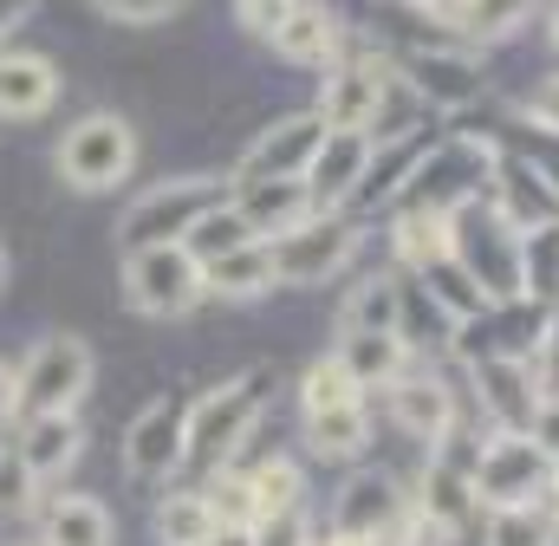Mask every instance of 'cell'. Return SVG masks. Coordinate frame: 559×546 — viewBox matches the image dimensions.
I'll return each mask as SVG.
<instances>
[{"label":"cell","mask_w":559,"mask_h":546,"mask_svg":"<svg viewBox=\"0 0 559 546\" xmlns=\"http://www.w3.org/2000/svg\"><path fill=\"white\" fill-rule=\"evenodd\" d=\"M286 7H293V0H241V26L267 39V33H274L280 20H286Z\"/></svg>","instance_id":"b9f144b4"},{"label":"cell","mask_w":559,"mask_h":546,"mask_svg":"<svg viewBox=\"0 0 559 546\" xmlns=\"http://www.w3.org/2000/svg\"><path fill=\"white\" fill-rule=\"evenodd\" d=\"M202 546H254V527H215Z\"/></svg>","instance_id":"f6af8a7d"},{"label":"cell","mask_w":559,"mask_h":546,"mask_svg":"<svg viewBox=\"0 0 559 546\" xmlns=\"http://www.w3.org/2000/svg\"><path fill=\"white\" fill-rule=\"evenodd\" d=\"M475 397L488 410V423L495 429H514V436H527V423H534V410H540V378H534V358H521V352H495V358H475Z\"/></svg>","instance_id":"30bf717a"},{"label":"cell","mask_w":559,"mask_h":546,"mask_svg":"<svg viewBox=\"0 0 559 546\" xmlns=\"http://www.w3.org/2000/svg\"><path fill=\"white\" fill-rule=\"evenodd\" d=\"M235 195V176H169V182H156V189H143L138 202L124 209V222H118V241H124V254L131 248H163V241H182L209 209H222Z\"/></svg>","instance_id":"3957f363"},{"label":"cell","mask_w":559,"mask_h":546,"mask_svg":"<svg viewBox=\"0 0 559 546\" xmlns=\"http://www.w3.org/2000/svg\"><path fill=\"white\" fill-rule=\"evenodd\" d=\"M521 299L527 306H559V222L521 235Z\"/></svg>","instance_id":"484cf974"},{"label":"cell","mask_w":559,"mask_h":546,"mask_svg":"<svg viewBox=\"0 0 559 546\" xmlns=\"http://www.w3.org/2000/svg\"><path fill=\"white\" fill-rule=\"evenodd\" d=\"M488 202L527 235V228H547V222H559V189L527 163V156H488Z\"/></svg>","instance_id":"5bb4252c"},{"label":"cell","mask_w":559,"mask_h":546,"mask_svg":"<svg viewBox=\"0 0 559 546\" xmlns=\"http://www.w3.org/2000/svg\"><path fill=\"white\" fill-rule=\"evenodd\" d=\"M261 404H267V371H241L228 384H215L202 404L189 410V442H182V468L195 475H215L235 462V449L248 442V429L261 423Z\"/></svg>","instance_id":"7a4b0ae2"},{"label":"cell","mask_w":559,"mask_h":546,"mask_svg":"<svg viewBox=\"0 0 559 546\" xmlns=\"http://www.w3.org/2000/svg\"><path fill=\"white\" fill-rule=\"evenodd\" d=\"M0 286H7V248H0Z\"/></svg>","instance_id":"681fc988"},{"label":"cell","mask_w":559,"mask_h":546,"mask_svg":"<svg viewBox=\"0 0 559 546\" xmlns=\"http://www.w3.org/2000/svg\"><path fill=\"white\" fill-rule=\"evenodd\" d=\"M371 131H325L319 143V156L306 163V202L312 209H345L352 195H358V182H365V169H371Z\"/></svg>","instance_id":"4fadbf2b"},{"label":"cell","mask_w":559,"mask_h":546,"mask_svg":"<svg viewBox=\"0 0 559 546\" xmlns=\"http://www.w3.org/2000/svg\"><path fill=\"white\" fill-rule=\"evenodd\" d=\"M306 442L319 449V455H358L365 442H371V404H338V410H319V416H306Z\"/></svg>","instance_id":"4316f807"},{"label":"cell","mask_w":559,"mask_h":546,"mask_svg":"<svg viewBox=\"0 0 559 546\" xmlns=\"http://www.w3.org/2000/svg\"><path fill=\"white\" fill-rule=\"evenodd\" d=\"M384 105H391V66L384 59H345L325 72V92H319L325 131H378Z\"/></svg>","instance_id":"9c48e42d"},{"label":"cell","mask_w":559,"mask_h":546,"mask_svg":"<svg viewBox=\"0 0 559 546\" xmlns=\"http://www.w3.org/2000/svg\"><path fill=\"white\" fill-rule=\"evenodd\" d=\"M124 299L143 319H182L209 299L202 286V261L182 248V241H163V248H131L124 254Z\"/></svg>","instance_id":"5b68a950"},{"label":"cell","mask_w":559,"mask_h":546,"mask_svg":"<svg viewBox=\"0 0 559 546\" xmlns=\"http://www.w3.org/2000/svg\"><path fill=\"white\" fill-rule=\"evenodd\" d=\"M299 404L306 416H319V410H338V404H365V384L338 365V358H319L306 378H299Z\"/></svg>","instance_id":"d6a6232c"},{"label":"cell","mask_w":559,"mask_h":546,"mask_svg":"<svg viewBox=\"0 0 559 546\" xmlns=\"http://www.w3.org/2000/svg\"><path fill=\"white\" fill-rule=\"evenodd\" d=\"M59 98V72L46 52H0V118H39L46 105Z\"/></svg>","instance_id":"e0dca14e"},{"label":"cell","mask_w":559,"mask_h":546,"mask_svg":"<svg viewBox=\"0 0 559 546\" xmlns=\"http://www.w3.org/2000/svg\"><path fill=\"white\" fill-rule=\"evenodd\" d=\"M235 209H241V222H248L261 241H274L280 228H293L299 215H312V202H306V182H299V176L235 182Z\"/></svg>","instance_id":"d6986e66"},{"label":"cell","mask_w":559,"mask_h":546,"mask_svg":"<svg viewBox=\"0 0 559 546\" xmlns=\"http://www.w3.org/2000/svg\"><path fill=\"white\" fill-rule=\"evenodd\" d=\"M540 0H449L442 20L462 33V46H488V39H508Z\"/></svg>","instance_id":"cb8c5ba5"},{"label":"cell","mask_w":559,"mask_h":546,"mask_svg":"<svg viewBox=\"0 0 559 546\" xmlns=\"http://www.w3.org/2000/svg\"><path fill=\"white\" fill-rule=\"evenodd\" d=\"M423 7H436V13H442V7H449V0H423Z\"/></svg>","instance_id":"f907efd6"},{"label":"cell","mask_w":559,"mask_h":546,"mask_svg":"<svg viewBox=\"0 0 559 546\" xmlns=\"http://www.w3.org/2000/svg\"><path fill=\"white\" fill-rule=\"evenodd\" d=\"M26 7H33V0H0V52H7V39H13V26L26 20Z\"/></svg>","instance_id":"ee69618b"},{"label":"cell","mask_w":559,"mask_h":546,"mask_svg":"<svg viewBox=\"0 0 559 546\" xmlns=\"http://www.w3.org/2000/svg\"><path fill=\"white\" fill-rule=\"evenodd\" d=\"M527 163L547 176L559 189V131H547V124H534V136H527Z\"/></svg>","instance_id":"60d3db41"},{"label":"cell","mask_w":559,"mask_h":546,"mask_svg":"<svg viewBox=\"0 0 559 546\" xmlns=\"http://www.w3.org/2000/svg\"><path fill=\"white\" fill-rule=\"evenodd\" d=\"M241 241H261V235H254V228L241 222V209H235V195H228L222 209H209V215H202V222H195V228L182 235V248H189V254H195L202 268H209V261H222V254H235Z\"/></svg>","instance_id":"f1b7e54d"},{"label":"cell","mask_w":559,"mask_h":546,"mask_svg":"<svg viewBox=\"0 0 559 546\" xmlns=\"http://www.w3.org/2000/svg\"><path fill=\"white\" fill-rule=\"evenodd\" d=\"M274 280L280 273H274V248H267V241H241L235 254H222V261L202 268V286H209L215 299H261Z\"/></svg>","instance_id":"7402d4cb"},{"label":"cell","mask_w":559,"mask_h":546,"mask_svg":"<svg viewBox=\"0 0 559 546\" xmlns=\"http://www.w3.org/2000/svg\"><path fill=\"white\" fill-rule=\"evenodd\" d=\"M481 546H559V527L547 508H495L481 527Z\"/></svg>","instance_id":"1f68e13d"},{"label":"cell","mask_w":559,"mask_h":546,"mask_svg":"<svg viewBox=\"0 0 559 546\" xmlns=\"http://www.w3.org/2000/svg\"><path fill=\"white\" fill-rule=\"evenodd\" d=\"M111 20H131V26H150V20H169L182 13V0H98Z\"/></svg>","instance_id":"ab89813d"},{"label":"cell","mask_w":559,"mask_h":546,"mask_svg":"<svg viewBox=\"0 0 559 546\" xmlns=\"http://www.w3.org/2000/svg\"><path fill=\"white\" fill-rule=\"evenodd\" d=\"M397 72H404V85L429 98L436 111H462L475 92H481V66L468 59V52H455V46H429V52H397Z\"/></svg>","instance_id":"9a60e30c"},{"label":"cell","mask_w":559,"mask_h":546,"mask_svg":"<svg viewBox=\"0 0 559 546\" xmlns=\"http://www.w3.org/2000/svg\"><path fill=\"white\" fill-rule=\"evenodd\" d=\"M397 306H404V280H365L345 299L338 332H397Z\"/></svg>","instance_id":"f546056e"},{"label":"cell","mask_w":559,"mask_h":546,"mask_svg":"<svg viewBox=\"0 0 559 546\" xmlns=\"http://www.w3.org/2000/svg\"><path fill=\"white\" fill-rule=\"evenodd\" d=\"M20 462L33 468V482H52V475H66L72 462H79V449H85V429H79V416L72 410H46V416H20Z\"/></svg>","instance_id":"2e32d148"},{"label":"cell","mask_w":559,"mask_h":546,"mask_svg":"<svg viewBox=\"0 0 559 546\" xmlns=\"http://www.w3.org/2000/svg\"><path fill=\"white\" fill-rule=\"evenodd\" d=\"M209 534H215L209 495L202 488H169V501L156 508V541L163 546H202Z\"/></svg>","instance_id":"83f0119b"},{"label":"cell","mask_w":559,"mask_h":546,"mask_svg":"<svg viewBox=\"0 0 559 546\" xmlns=\"http://www.w3.org/2000/svg\"><path fill=\"white\" fill-rule=\"evenodd\" d=\"M527 436H534V449H540V455L559 468V391H547V397H540L534 423H527Z\"/></svg>","instance_id":"f35d334b"},{"label":"cell","mask_w":559,"mask_h":546,"mask_svg":"<svg viewBox=\"0 0 559 546\" xmlns=\"http://www.w3.org/2000/svg\"><path fill=\"white\" fill-rule=\"evenodd\" d=\"M534 378L540 391H559V306H547V325L534 339Z\"/></svg>","instance_id":"8d00e7d4"},{"label":"cell","mask_w":559,"mask_h":546,"mask_svg":"<svg viewBox=\"0 0 559 546\" xmlns=\"http://www.w3.org/2000/svg\"><path fill=\"white\" fill-rule=\"evenodd\" d=\"M33 495H39V482H33V468L20 462V449H0V521L26 514Z\"/></svg>","instance_id":"d590c367"},{"label":"cell","mask_w":559,"mask_h":546,"mask_svg":"<svg viewBox=\"0 0 559 546\" xmlns=\"http://www.w3.org/2000/svg\"><path fill=\"white\" fill-rule=\"evenodd\" d=\"M554 39H559V7H554Z\"/></svg>","instance_id":"816d5d0a"},{"label":"cell","mask_w":559,"mask_h":546,"mask_svg":"<svg viewBox=\"0 0 559 546\" xmlns=\"http://www.w3.org/2000/svg\"><path fill=\"white\" fill-rule=\"evenodd\" d=\"M254 546H312V527L293 514H274V521H254Z\"/></svg>","instance_id":"74e56055"},{"label":"cell","mask_w":559,"mask_h":546,"mask_svg":"<svg viewBox=\"0 0 559 546\" xmlns=\"http://www.w3.org/2000/svg\"><path fill=\"white\" fill-rule=\"evenodd\" d=\"M7 410H13V371L0 365V416H7Z\"/></svg>","instance_id":"bcb514c9"},{"label":"cell","mask_w":559,"mask_h":546,"mask_svg":"<svg viewBox=\"0 0 559 546\" xmlns=\"http://www.w3.org/2000/svg\"><path fill=\"white\" fill-rule=\"evenodd\" d=\"M384 410H391V423L404 436H423V442L455 429V404H449V391L436 378H391L384 384Z\"/></svg>","instance_id":"ac0fdd59"},{"label":"cell","mask_w":559,"mask_h":546,"mask_svg":"<svg viewBox=\"0 0 559 546\" xmlns=\"http://www.w3.org/2000/svg\"><path fill=\"white\" fill-rule=\"evenodd\" d=\"M468 482H475V501H488V508H547V495H554V462L534 449V436L495 429L488 442H475Z\"/></svg>","instance_id":"277c9868"},{"label":"cell","mask_w":559,"mask_h":546,"mask_svg":"<svg viewBox=\"0 0 559 546\" xmlns=\"http://www.w3.org/2000/svg\"><path fill=\"white\" fill-rule=\"evenodd\" d=\"M46 546H111V508L92 495H59L46 508Z\"/></svg>","instance_id":"d4e9b609"},{"label":"cell","mask_w":559,"mask_h":546,"mask_svg":"<svg viewBox=\"0 0 559 546\" xmlns=\"http://www.w3.org/2000/svg\"><path fill=\"white\" fill-rule=\"evenodd\" d=\"M182 442H189V410L182 404H150L124 429V468H131V482H169L176 468H182Z\"/></svg>","instance_id":"7c38bea8"},{"label":"cell","mask_w":559,"mask_h":546,"mask_svg":"<svg viewBox=\"0 0 559 546\" xmlns=\"http://www.w3.org/2000/svg\"><path fill=\"white\" fill-rule=\"evenodd\" d=\"M267 46H274L286 66H332V52H338V20L325 13V7H286V20H280L274 33H267Z\"/></svg>","instance_id":"44dd1931"},{"label":"cell","mask_w":559,"mask_h":546,"mask_svg":"<svg viewBox=\"0 0 559 546\" xmlns=\"http://www.w3.org/2000/svg\"><path fill=\"white\" fill-rule=\"evenodd\" d=\"M397 521H404V495H397V482H384V475H358V482H345V495H338L332 534H365V541H378V534L397 527Z\"/></svg>","instance_id":"ffe728a7"},{"label":"cell","mask_w":559,"mask_h":546,"mask_svg":"<svg viewBox=\"0 0 559 546\" xmlns=\"http://www.w3.org/2000/svg\"><path fill=\"white\" fill-rule=\"evenodd\" d=\"M397 254H404V268H429V261H442L449 254V215L442 209H404L397 215Z\"/></svg>","instance_id":"4dcf8cb0"},{"label":"cell","mask_w":559,"mask_h":546,"mask_svg":"<svg viewBox=\"0 0 559 546\" xmlns=\"http://www.w3.org/2000/svg\"><path fill=\"white\" fill-rule=\"evenodd\" d=\"M248 488H254V521H274L299 508V468L293 462H261L248 468Z\"/></svg>","instance_id":"836d02e7"},{"label":"cell","mask_w":559,"mask_h":546,"mask_svg":"<svg viewBox=\"0 0 559 546\" xmlns=\"http://www.w3.org/2000/svg\"><path fill=\"white\" fill-rule=\"evenodd\" d=\"M325 143V118L319 111H293V118H274L267 131L248 143L235 182H267V176H306V163L319 156Z\"/></svg>","instance_id":"8fae6325"},{"label":"cell","mask_w":559,"mask_h":546,"mask_svg":"<svg viewBox=\"0 0 559 546\" xmlns=\"http://www.w3.org/2000/svg\"><path fill=\"white\" fill-rule=\"evenodd\" d=\"M436 546H481V534H436Z\"/></svg>","instance_id":"7dc6e473"},{"label":"cell","mask_w":559,"mask_h":546,"mask_svg":"<svg viewBox=\"0 0 559 546\" xmlns=\"http://www.w3.org/2000/svg\"><path fill=\"white\" fill-rule=\"evenodd\" d=\"M449 261L481 286L488 306H514L521 299V228L495 202L468 195V202L449 209Z\"/></svg>","instance_id":"6da1fadb"},{"label":"cell","mask_w":559,"mask_h":546,"mask_svg":"<svg viewBox=\"0 0 559 546\" xmlns=\"http://www.w3.org/2000/svg\"><path fill=\"white\" fill-rule=\"evenodd\" d=\"M267 248H274L280 280L312 286V280H332V273L352 268V254L365 248V235H358V222H345L338 209H312V215H299L293 228H280Z\"/></svg>","instance_id":"52a82bcc"},{"label":"cell","mask_w":559,"mask_h":546,"mask_svg":"<svg viewBox=\"0 0 559 546\" xmlns=\"http://www.w3.org/2000/svg\"><path fill=\"white\" fill-rule=\"evenodd\" d=\"M547 501H554V508H559V468H554V495H547Z\"/></svg>","instance_id":"c3c4849f"},{"label":"cell","mask_w":559,"mask_h":546,"mask_svg":"<svg viewBox=\"0 0 559 546\" xmlns=\"http://www.w3.org/2000/svg\"><path fill=\"white\" fill-rule=\"evenodd\" d=\"M332 358H338L365 391H371V384L404 378V358H411V352H404V339H397V332H338V352H332Z\"/></svg>","instance_id":"603a6c76"},{"label":"cell","mask_w":559,"mask_h":546,"mask_svg":"<svg viewBox=\"0 0 559 546\" xmlns=\"http://www.w3.org/2000/svg\"><path fill=\"white\" fill-rule=\"evenodd\" d=\"M527 118H534V124H547V131H559V72L547 79V85H540V92H534Z\"/></svg>","instance_id":"7bdbcfd3"},{"label":"cell","mask_w":559,"mask_h":546,"mask_svg":"<svg viewBox=\"0 0 559 546\" xmlns=\"http://www.w3.org/2000/svg\"><path fill=\"white\" fill-rule=\"evenodd\" d=\"M131 163H138V136H131V124H124L118 111L79 118V124L66 131V143H59V176H66L72 189H85V195L118 189V182L131 176Z\"/></svg>","instance_id":"ba28073f"},{"label":"cell","mask_w":559,"mask_h":546,"mask_svg":"<svg viewBox=\"0 0 559 546\" xmlns=\"http://www.w3.org/2000/svg\"><path fill=\"white\" fill-rule=\"evenodd\" d=\"M92 391V352L72 332H52L26 352V365L13 371V416H46V410H79Z\"/></svg>","instance_id":"8992f818"},{"label":"cell","mask_w":559,"mask_h":546,"mask_svg":"<svg viewBox=\"0 0 559 546\" xmlns=\"http://www.w3.org/2000/svg\"><path fill=\"white\" fill-rule=\"evenodd\" d=\"M202 495H209L215 527H254V488H248V475H241V468H222V482H215V488H202Z\"/></svg>","instance_id":"e575fe53"}]
</instances>
